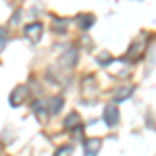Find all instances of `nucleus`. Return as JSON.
<instances>
[{"label":"nucleus","instance_id":"f257e3e1","mask_svg":"<svg viewBox=\"0 0 156 156\" xmlns=\"http://www.w3.org/2000/svg\"><path fill=\"white\" fill-rule=\"evenodd\" d=\"M119 106L117 104H106L104 106V112H102V119L106 123L108 127H115V125H119Z\"/></svg>","mask_w":156,"mask_h":156},{"label":"nucleus","instance_id":"f03ea898","mask_svg":"<svg viewBox=\"0 0 156 156\" xmlns=\"http://www.w3.org/2000/svg\"><path fill=\"white\" fill-rule=\"evenodd\" d=\"M27 94H29V90H27V85H19V87H15L11 92V106H19V104H23L25 98H27Z\"/></svg>","mask_w":156,"mask_h":156},{"label":"nucleus","instance_id":"7ed1b4c3","mask_svg":"<svg viewBox=\"0 0 156 156\" xmlns=\"http://www.w3.org/2000/svg\"><path fill=\"white\" fill-rule=\"evenodd\" d=\"M100 148H102V140H98V137H90V140H85V142H83V156H98Z\"/></svg>","mask_w":156,"mask_h":156},{"label":"nucleus","instance_id":"20e7f679","mask_svg":"<svg viewBox=\"0 0 156 156\" xmlns=\"http://www.w3.org/2000/svg\"><path fill=\"white\" fill-rule=\"evenodd\" d=\"M42 29H44V25L40 23V21H34V23H29L25 27V36L29 37L31 42H37L40 36H42Z\"/></svg>","mask_w":156,"mask_h":156},{"label":"nucleus","instance_id":"39448f33","mask_svg":"<svg viewBox=\"0 0 156 156\" xmlns=\"http://www.w3.org/2000/svg\"><path fill=\"white\" fill-rule=\"evenodd\" d=\"M46 104H48V115H58L62 110V106H65V100L60 96H54V98H50Z\"/></svg>","mask_w":156,"mask_h":156},{"label":"nucleus","instance_id":"423d86ee","mask_svg":"<svg viewBox=\"0 0 156 156\" xmlns=\"http://www.w3.org/2000/svg\"><path fill=\"white\" fill-rule=\"evenodd\" d=\"M133 85H123L119 90H115V102H123V100H127V98H131L133 94Z\"/></svg>","mask_w":156,"mask_h":156},{"label":"nucleus","instance_id":"0eeeda50","mask_svg":"<svg viewBox=\"0 0 156 156\" xmlns=\"http://www.w3.org/2000/svg\"><path fill=\"white\" fill-rule=\"evenodd\" d=\"M65 127H67V129H79V127H81L79 115H77V112H71V115L65 119Z\"/></svg>","mask_w":156,"mask_h":156},{"label":"nucleus","instance_id":"6e6552de","mask_svg":"<svg viewBox=\"0 0 156 156\" xmlns=\"http://www.w3.org/2000/svg\"><path fill=\"white\" fill-rule=\"evenodd\" d=\"M67 52H69V54H65L60 60H62V65H69V67H73V65L77 62V50L71 48V50H67Z\"/></svg>","mask_w":156,"mask_h":156},{"label":"nucleus","instance_id":"1a4fd4ad","mask_svg":"<svg viewBox=\"0 0 156 156\" xmlns=\"http://www.w3.org/2000/svg\"><path fill=\"white\" fill-rule=\"evenodd\" d=\"M34 112H37L40 117H46V115H48V104L42 102V100H36V102H34Z\"/></svg>","mask_w":156,"mask_h":156},{"label":"nucleus","instance_id":"9d476101","mask_svg":"<svg viewBox=\"0 0 156 156\" xmlns=\"http://www.w3.org/2000/svg\"><path fill=\"white\" fill-rule=\"evenodd\" d=\"M79 19H81L79 23H81L83 29H90V27L94 25V17H92V15H83V17H79Z\"/></svg>","mask_w":156,"mask_h":156},{"label":"nucleus","instance_id":"9b49d317","mask_svg":"<svg viewBox=\"0 0 156 156\" xmlns=\"http://www.w3.org/2000/svg\"><path fill=\"white\" fill-rule=\"evenodd\" d=\"M73 154V146H60L54 152V156H71Z\"/></svg>","mask_w":156,"mask_h":156},{"label":"nucleus","instance_id":"f8f14e48","mask_svg":"<svg viewBox=\"0 0 156 156\" xmlns=\"http://www.w3.org/2000/svg\"><path fill=\"white\" fill-rule=\"evenodd\" d=\"M6 44V29L4 27H0V48Z\"/></svg>","mask_w":156,"mask_h":156},{"label":"nucleus","instance_id":"ddd939ff","mask_svg":"<svg viewBox=\"0 0 156 156\" xmlns=\"http://www.w3.org/2000/svg\"><path fill=\"white\" fill-rule=\"evenodd\" d=\"M98 62H100V65H108V62H110V56H108V54H100V56H98Z\"/></svg>","mask_w":156,"mask_h":156},{"label":"nucleus","instance_id":"4468645a","mask_svg":"<svg viewBox=\"0 0 156 156\" xmlns=\"http://www.w3.org/2000/svg\"><path fill=\"white\" fill-rule=\"evenodd\" d=\"M150 62H152V65H156V46H152V48H150Z\"/></svg>","mask_w":156,"mask_h":156}]
</instances>
